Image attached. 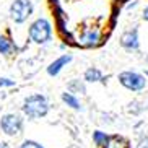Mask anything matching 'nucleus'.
<instances>
[{"label": "nucleus", "mask_w": 148, "mask_h": 148, "mask_svg": "<svg viewBox=\"0 0 148 148\" xmlns=\"http://www.w3.org/2000/svg\"><path fill=\"white\" fill-rule=\"evenodd\" d=\"M49 111L47 99L42 95H29L23 101V112L29 119L44 117Z\"/></svg>", "instance_id": "f257e3e1"}, {"label": "nucleus", "mask_w": 148, "mask_h": 148, "mask_svg": "<svg viewBox=\"0 0 148 148\" xmlns=\"http://www.w3.org/2000/svg\"><path fill=\"white\" fill-rule=\"evenodd\" d=\"M51 36H52V26L46 18L36 20L29 26V38L36 44H46L51 39Z\"/></svg>", "instance_id": "f03ea898"}, {"label": "nucleus", "mask_w": 148, "mask_h": 148, "mask_svg": "<svg viewBox=\"0 0 148 148\" xmlns=\"http://www.w3.org/2000/svg\"><path fill=\"white\" fill-rule=\"evenodd\" d=\"M31 13H33V2L31 0H15L10 7V16L15 23L26 21Z\"/></svg>", "instance_id": "7ed1b4c3"}, {"label": "nucleus", "mask_w": 148, "mask_h": 148, "mask_svg": "<svg viewBox=\"0 0 148 148\" xmlns=\"http://www.w3.org/2000/svg\"><path fill=\"white\" fill-rule=\"evenodd\" d=\"M0 129L5 135L15 137V135L21 134L23 129V119L18 114H5L0 119Z\"/></svg>", "instance_id": "20e7f679"}, {"label": "nucleus", "mask_w": 148, "mask_h": 148, "mask_svg": "<svg viewBox=\"0 0 148 148\" xmlns=\"http://www.w3.org/2000/svg\"><path fill=\"white\" fill-rule=\"evenodd\" d=\"M119 82H121L125 88L132 90V91L143 90L145 85H147L145 77L140 75V73H137V72H122V73L119 75Z\"/></svg>", "instance_id": "39448f33"}, {"label": "nucleus", "mask_w": 148, "mask_h": 148, "mask_svg": "<svg viewBox=\"0 0 148 148\" xmlns=\"http://www.w3.org/2000/svg\"><path fill=\"white\" fill-rule=\"evenodd\" d=\"M99 39H101V34L98 29H86L80 34L78 44H82L85 47H93V46H96L99 42Z\"/></svg>", "instance_id": "423d86ee"}, {"label": "nucleus", "mask_w": 148, "mask_h": 148, "mask_svg": "<svg viewBox=\"0 0 148 148\" xmlns=\"http://www.w3.org/2000/svg\"><path fill=\"white\" fill-rule=\"evenodd\" d=\"M121 46L129 49V51H135V49L138 47V34H137V29L124 33L121 36Z\"/></svg>", "instance_id": "0eeeda50"}, {"label": "nucleus", "mask_w": 148, "mask_h": 148, "mask_svg": "<svg viewBox=\"0 0 148 148\" xmlns=\"http://www.w3.org/2000/svg\"><path fill=\"white\" fill-rule=\"evenodd\" d=\"M70 60H72V56H62V57H59L57 60H54L52 64L47 67V73L51 75V77H56V75L64 69V65H67Z\"/></svg>", "instance_id": "6e6552de"}, {"label": "nucleus", "mask_w": 148, "mask_h": 148, "mask_svg": "<svg viewBox=\"0 0 148 148\" xmlns=\"http://www.w3.org/2000/svg\"><path fill=\"white\" fill-rule=\"evenodd\" d=\"M85 80L86 82H104V77H103V73H101V70L95 69V67H91V69H88L86 72H85Z\"/></svg>", "instance_id": "1a4fd4ad"}, {"label": "nucleus", "mask_w": 148, "mask_h": 148, "mask_svg": "<svg viewBox=\"0 0 148 148\" xmlns=\"http://www.w3.org/2000/svg\"><path fill=\"white\" fill-rule=\"evenodd\" d=\"M62 101H64L67 106H70L72 109H77V111H80V109H82L80 101L77 99V98L72 95V93H62Z\"/></svg>", "instance_id": "9d476101"}, {"label": "nucleus", "mask_w": 148, "mask_h": 148, "mask_svg": "<svg viewBox=\"0 0 148 148\" xmlns=\"http://www.w3.org/2000/svg\"><path fill=\"white\" fill-rule=\"evenodd\" d=\"M13 49V44L12 41L7 39L5 36H0V54H10Z\"/></svg>", "instance_id": "9b49d317"}, {"label": "nucleus", "mask_w": 148, "mask_h": 148, "mask_svg": "<svg viewBox=\"0 0 148 148\" xmlns=\"http://www.w3.org/2000/svg\"><path fill=\"white\" fill-rule=\"evenodd\" d=\"M93 140L96 142V145H106V143H108V140H109V137H108V135H104L103 132L98 130V132L93 134Z\"/></svg>", "instance_id": "f8f14e48"}, {"label": "nucleus", "mask_w": 148, "mask_h": 148, "mask_svg": "<svg viewBox=\"0 0 148 148\" xmlns=\"http://www.w3.org/2000/svg\"><path fill=\"white\" fill-rule=\"evenodd\" d=\"M69 88H70V90H75V91H78V93H85V91H86V90H85V85H83L80 80H72L70 85H69Z\"/></svg>", "instance_id": "ddd939ff"}, {"label": "nucleus", "mask_w": 148, "mask_h": 148, "mask_svg": "<svg viewBox=\"0 0 148 148\" xmlns=\"http://www.w3.org/2000/svg\"><path fill=\"white\" fill-rule=\"evenodd\" d=\"M20 148H44V147L41 143H38V142H34V140H26V142L21 143Z\"/></svg>", "instance_id": "4468645a"}, {"label": "nucleus", "mask_w": 148, "mask_h": 148, "mask_svg": "<svg viewBox=\"0 0 148 148\" xmlns=\"http://www.w3.org/2000/svg\"><path fill=\"white\" fill-rule=\"evenodd\" d=\"M15 82L13 80H8V78H0V86H13Z\"/></svg>", "instance_id": "2eb2a0df"}, {"label": "nucleus", "mask_w": 148, "mask_h": 148, "mask_svg": "<svg viewBox=\"0 0 148 148\" xmlns=\"http://www.w3.org/2000/svg\"><path fill=\"white\" fill-rule=\"evenodd\" d=\"M142 16H143V20H147V21H148V7L143 10V15H142Z\"/></svg>", "instance_id": "dca6fc26"}, {"label": "nucleus", "mask_w": 148, "mask_h": 148, "mask_svg": "<svg viewBox=\"0 0 148 148\" xmlns=\"http://www.w3.org/2000/svg\"><path fill=\"white\" fill-rule=\"evenodd\" d=\"M0 148H8V147H7V143H0Z\"/></svg>", "instance_id": "f3484780"}, {"label": "nucleus", "mask_w": 148, "mask_h": 148, "mask_svg": "<svg viewBox=\"0 0 148 148\" xmlns=\"http://www.w3.org/2000/svg\"><path fill=\"white\" fill-rule=\"evenodd\" d=\"M147 75H148V70H147Z\"/></svg>", "instance_id": "a211bd4d"}]
</instances>
